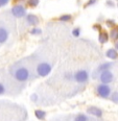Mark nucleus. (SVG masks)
I'll list each match as a JSON object with an SVG mask.
<instances>
[{
  "label": "nucleus",
  "mask_w": 118,
  "mask_h": 121,
  "mask_svg": "<svg viewBox=\"0 0 118 121\" xmlns=\"http://www.w3.org/2000/svg\"><path fill=\"white\" fill-rule=\"evenodd\" d=\"M114 48L117 50L118 51V41H116V42H114Z\"/></svg>",
  "instance_id": "28"
},
{
  "label": "nucleus",
  "mask_w": 118,
  "mask_h": 121,
  "mask_svg": "<svg viewBox=\"0 0 118 121\" xmlns=\"http://www.w3.org/2000/svg\"><path fill=\"white\" fill-rule=\"evenodd\" d=\"M31 101H34V102H36L38 100V95L36 94V93H34V94L31 95Z\"/></svg>",
  "instance_id": "27"
},
{
  "label": "nucleus",
  "mask_w": 118,
  "mask_h": 121,
  "mask_svg": "<svg viewBox=\"0 0 118 121\" xmlns=\"http://www.w3.org/2000/svg\"><path fill=\"white\" fill-rule=\"evenodd\" d=\"M106 25H107L108 28H110V29H112V28H114L115 26H117L116 21H115L114 19H107L106 20Z\"/></svg>",
  "instance_id": "18"
},
{
  "label": "nucleus",
  "mask_w": 118,
  "mask_h": 121,
  "mask_svg": "<svg viewBox=\"0 0 118 121\" xmlns=\"http://www.w3.org/2000/svg\"><path fill=\"white\" fill-rule=\"evenodd\" d=\"M52 70V66L49 64L48 62H41L38 64V66L36 68V72L37 75L39 77H46L50 74Z\"/></svg>",
  "instance_id": "2"
},
{
  "label": "nucleus",
  "mask_w": 118,
  "mask_h": 121,
  "mask_svg": "<svg viewBox=\"0 0 118 121\" xmlns=\"http://www.w3.org/2000/svg\"><path fill=\"white\" fill-rule=\"evenodd\" d=\"M26 3L29 7H32V9H34V7H37L38 5H39L40 0H27Z\"/></svg>",
  "instance_id": "19"
},
{
  "label": "nucleus",
  "mask_w": 118,
  "mask_h": 121,
  "mask_svg": "<svg viewBox=\"0 0 118 121\" xmlns=\"http://www.w3.org/2000/svg\"><path fill=\"white\" fill-rule=\"evenodd\" d=\"M9 2V0H0V7L5 6Z\"/></svg>",
  "instance_id": "26"
},
{
  "label": "nucleus",
  "mask_w": 118,
  "mask_h": 121,
  "mask_svg": "<svg viewBox=\"0 0 118 121\" xmlns=\"http://www.w3.org/2000/svg\"><path fill=\"white\" fill-rule=\"evenodd\" d=\"M72 20V16L70 14H64L59 17V21L61 22H70Z\"/></svg>",
  "instance_id": "17"
},
{
  "label": "nucleus",
  "mask_w": 118,
  "mask_h": 121,
  "mask_svg": "<svg viewBox=\"0 0 118 121\" xmlns=\"http://www.w3.org/2000/svg\"><path fill=\"white\" fill-rule=\"evenodd\" d=\"M89 78H90V74L87 69H79L73 73V80L79 85L87 84Z\"/></svg>",
  "instance_id": "4"
},
{
  "label": "nucleus",
  "mask_w": 118,
  "mask_h": 121,
  "mask_svg": "<svg viewBox=\"0 0 118 121\" xmlns=\"http://www.w3.org/2000/svg\"><path fill=\"white\" fill-rule=\"evenodd\" d=\"M96 94L97 96L104 99H108L111 97L112 95V89L111 86H109L108 84H98L96 87Z\"/></svg>",
  "instance_id": "3"
},
{
  "label": "nucleus",
  "mask_w": 118,
  "mask_h": 121,
  "mask_svg": "<svg viewBox=\"0 0 118 121\" xmlns=\"http://www.w3.org/2000/svg\"><path fill=\"white\" fill-rule=\"evenodd\" d=\"M109 37H110V40H112V41H114V42L118 41V26H115L114 28H112L110 30Z\"/></svg>",
  "instance_id": "13"
},
{
  "label": "nucleus",
  "mask_w": 118,
  "mask_h": 121,
  "mask_svg": "<svg viewBox=\"0 0 118 121\" xmlns=\"http://www.w3.org/2000/svg\"><path fill=\"white\" fill-rule=\"evenodd\" d=\"M11 73L13 77L19 82H26L31 77V70L28 69V67L22 65L21 63L15 64L11 68Z\"/></svg>",
  "instance_id": "1"
},
{
  "label": "nucleus",
  "mask_w": 118,
  "mask_h": 121,
  "mask_svg": "<svg viewBox=\"0 0 118 121\" xmlns=\"http://www.w3.org/2000/svg\"><path fill=\"white\" fill-rule=\"evenodd\" d=\"M109 40H110V37L107 31L101 30V31L98 32V42L100 44H106V43L109 42Z\"/></svg>",
  "instance_id": "11"
},
{
  "label": "nucleus",
  "mask_w": 118,
  "mask_h": 121,
  "mask_svg": "<svg viewBox=\"0 0 118 121\" xmlns=\"http://www.w3.org/2000/svg\"><path fill=\"white\" fill-rule=\"evenodd\" d=\"M87 113L90 115H92V116H94V117H97V118H101L102 114H104V112H102L101 109H99V108H97V107H94V105L88 107Z\"/></svg>",
  "instance_id": "9"
},
{
  "label": "nucleus",
  "mask_w": 118,
  "mask_h": 121,
  "mask_svg": "<svg viewBox=\"0 0 118 121\" xmlns=\"http://www.w3.org/2000/svg\"><path fill=\"white\" fill-rule=\"evenodd\" d=\"M35 116H36V118L39 120H45V118H46V116H47V113H46V111H44V110L38 109L35 111Z\"/></svg>",
  "instance_id": "14"
},
{
  "label": "nucleus",
  "mask_w": 118,
  "mask_h": 121,
  "mask_svg": "<svg viewBox=\"0 0 118 121\" xmlns=\"http://www.w3.org/2000/svg\"><path fill=\"white\" fill-rule=\"evenodd\" d=\"M106 6L113 9V7L116 6V4H115V2L113 1V0H107V1H106Z\"/></svg>",
  "instance_id": "24"
},
{
  "label": "nucleus",
  "mask_w": 118,
  "mask_h": 121,
  "mask_svg": "<svg viewBox=\"0 0 118 121\" xmlns=\"http://www.w3.org/2000/svg\"><path fill=\"white\" fill-rule=\"evenodd\" d=\"M113 66V63L112 62H106V63H102L100 64L98 67L96 68V70L93 73V78H98L99 74L104 71H107V70H110L111 67Z\"/></svg>",
  "instance_id": "7"
},
{
  "label": "nucleus",
  "mask_w": 118,
  "mask_h": 121,
  "mask_svg": "<svg viewBox=\"0 0 118 121\" xmlns=\"http://www.w3.org/2000/svg\"><path fill=\"white\" fill-rule=\"evenodd\" d=\"M106 56L110 60H117L118 57V51L115 48H109L106 51Z\"/></svg>",
  "instance_id": "12"
},
{
  "label": "nucleus",
  "mask_w": 118,
  "mask_h": 121,
  "mask_svg": "<svg viewBox=\"0 0 118 121\" xmlns=\"http://www.w3.org/2000/svg\"><path fill=\"white\" fill-rule=\"evenodd\" d=\"M92 27H93V29H94V30H97L98 32L102 30V26H101V24H99V23H95Z\"/></svg>",
  "instance_id": "25"
},
{
  "label": "nucleus",
  "mask_w": 118,
  "mask_h": 121,
  "mask_svg": "<svg viewBox=\"0 0 118 121\" xmlns=\"http://www.w3.org/2000/svg\"><path fill=\"white\" fill-rule=\"evenodd\" d=\"M98 79L101 84H108L110 85L111 82L114 80V74L112 73L111 70H107V71H104L99 74Z\"/></svg>",
  "instance_id": "6"
},
{
  "label": "nucleus",
  "mask_w": 118,
  "mask_h": 121,
  "mask_svg": "<svg viewBox=\"0 0 118 121\" xmlns=\"http://www.w3.org/2000/svg\"><path fill=\"white\" fill-rule=\"evenodd\" d=\"M110 99H111L113 102L118 103V93H117V92L112 93V95H111V97H110Z\"/></svg>",
  "instance_id": "22"
},
{
  "label": "nucleus",
  "mask_w": 118,
  "mask_h": 121,
  "mask_svg": "<svg viewBox=\"0 0 118 121\" xmlns=\"http://www.w3.org/2000/svg\"><path fill=\"white\" fill-rule=\"evenodd\" d=\"M6 93V88L4 84H2V82H0V96L1 95H4Z\"/></svg>",
  "instance_id": "23"
},
{
  "label": "nucleus",
  "mask_w": 118,
  "mask_h": 121,
  "mask_svg": "<svg viewBox=\"0 0 118 121\" xmlns=\"http://www.w3.org/2000/svg\"><path fill=\"white\" fill-rule=\"evenodd\" d=\"M9 32L7 28L3 25L0 26V45L4 44L7 40H9Z\"/></svg>",
  "instance_id": "10"
},
{
  "label": "nucleus",
  "mask_w": 118,
  "mask_h": 121,
  "mask_svg": "<svg viewBox=\"0 0 118 121\" xmlns=\"http://www.w3.org/2000/svg\"><path fill=\"white\" fill-rule=\"evenodd\" d=\"M117 7H118V2H117Z\"/></svg>",
  "instance_id": "29"
},
{
  "label": "nucleus",
  "mask_w": 118,
  "mask_h": 121,
  "mask_svg": "<svg viewBox=\"0 0 118 121\" xmlns=\"http://www.w3.org/2000/svg\"><path fill=\"white\" fill-rule=\"evenodd\" d=\"M116 1H118V0H116Z\"/></svg>",
  "instance_id": "30"
},
{
  "label": "nucleus",
  "mask_w": 118,
  "mask_h": 121,
  "mask_svg": "<svg viewBox=\"0 0 118 121\" xmlns=\"http://www.w3.org/2000/svg\"><path fill=\"white\" fill-rule=\"evenodd\" d=\"M96 2H97V0H88L86 3L84 4V9H88L89 6L94 5V4H96Z\"/></svg>",
  "instance_id": "21"
},
{
  "label": "nucleus",
  "mask_w": 118,
  "mask_h": 121,
  "mask_svg": "<svg viewBox=\"0 0 118 121\" xmlns=\"http://www.w3.org/2000/svg\"><path fill=\"white\" fill-rule=\"evenodd\" d=\"M74 121H89V117L86 114L79 113L74 117Z\"/></svg>",
  "instance_id": "16"
},
{
  "label": "nucleus",
  "mask_w": 118,
  "mask_h": 121,
  "mask_svg": "<svg viewBox=\"0 0 118 121\" xmlns=\"http://www.w3.org/2000/svg\"><path fill=\"white\" fill-rule=\"evenodd\" d=\"M11 13L15 18H18V19L24 18V17L27 16L26 7L24 5H22V4H15V5L12 7Z\"/></svg>",
  "instance_id": "5"
},
{
  "label": "nucleus",
  "mask_w": 118,
  "mask_h": 121,
  "mask_svg": "<svg viewBox=\"0 0 118 121\" xmlns=\"http://www.w3.org/2000/svg\"><path fill=\"white\" fill-rule=\"evenodd\" d=\"M29 34H31V36H40V35H42V29L39 28L38 26L31 27V28L29 29Z\"/></svg>",
  "instance_id": "15"
},
{
  "label": "nucleus",
  "mask_w": 118,
  "mask_h": 121,
  "mask_svg": "<svg viewBox=\"0 0 118 121\" xmlns=\"http://www.w3.org/2000/svg\"><path fill=\"white\" fill-rule=\"evenodd\" d=\"M25 20H26V23L31 27H35V26H38L40 23V19L37 15H34V14H27V16L25 17Z\"/></svg>",
  "instance_id": "8"
},
{
  "label": "nucleus",
  "mask_w": 118,
  "mask_h": 121,
  "mask_svg": "<svg viewBox=\"0 0 118 121\" xmlns=\"http://www.w3.org/2000/svg\"><path fill=\"white\" fill-rule=\"evenodd\" d=\"M81 34H82L81 27H75V28H73V30H72V36L74 38H79L81 36Z\"/></svg>",
  "instance_id": "20"
}]
</instances>
